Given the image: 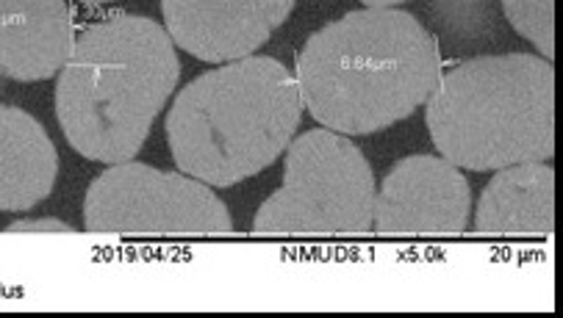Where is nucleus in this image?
I'll return each instance as SVG.
<instances>
[{"label":"nucleus","mask_w":563,"mask_h":318,"mask_svg":"<svg viewBox=\"0 0 563 318\" xmlns=\"http://www.w3.org/2000/svg\"><path fill=\"white\" fill-rule=\"evenodd\" d=\"M302 109L342 136L408 120L442 78L433 34L402 9H358L322 25L297 53Z\"/></svg>","instance_id":"nucleus-1"},{"label":"nucleus","mask_w":563,"mask_h":318,"mask_svg":"<svg viewBox=\"0 0 563 318\" xmlns=\"http://www.w3.org/2000/svg\"><path fill=\"white\" fill-rule=\"evenodd\" d=\"M178 78V53L156 20L114 14L84 29L53 98L67 145L98 163L136 158Z\"/></svg>","instance_id":"nucleus-2"},{"label":"nucleus","mask_w":563,"mask_h":318,"mask_svg":"<svg viewBox=\"0 0 563 318\" xmlns=\"http://www.w3.org/2000/svg\"><path fill=\"white\" fill-rule=\"evenodd\" d=\"M302 116L297 81L273 56L225 61L186 83L164 130L175 167L228 189L278 161Z\"/></svg>","instance_id":"nucleus-3"},{"label":"nucleus","mask_w":563,"mask_h":318,"mask_svg":"<svg viewBox=\"0 0 563 318\" xmlns=\"http://www.w3.org/2000/svg\"><path fill=\"white\" fill-rule=\"evenodd\" d=\"M424 103L433 147L459 169L497 172L555 156V70L547 58H470L442 72Z\"/></svg>","instance_id":"nucleus-4"},{"label":"nucleus","mask_w":563,"mask_h":318,"mask_svg":"<svg viewBox=\"0 0 563 318\" xmlns=\"http://www.w3.org/2000/svg\"><path fill=\"white\" fill-rule=\"evenodd\" d=\"M375 174L364 152L328 127L286 147L284 183L253 216L262 236H361L372 230Z\"/></svg>","instance_id":"nucleus-5"},{"label":"nucleus","mask_w":563,"mask_h":318,"mask_svg":"<svg viewBox=\"0 0 563 318\" xmlns=\"http://www.w3.org/2000/svg\"><path fill=\"white\" fill-rule=\"evenodd\" d=\"M84 225L89 232L129 236H228L233 230L231 214L211 185L140 161L111 163L92 180Z\"/></svg>","instance_id":"nucleus-6"},{"label":"nucleus","mask_w":563,"mask_h":318,"mask_svg":"<svg viewBox=\"0 0 563 318\" xmlns=\"http://www.w3.org/2000/svg\"><path fill=\"white\" fill-rule=\"evenodd\" d=\"M470 180L435 156L397 161L375 189L372 227L384 236H461L470 225Z\"/></svg>","instance_id":"nucleus-7"},{"label":"nucleus","mask_w":563,"mask_h":318,"mask_svg":"<svg viewBox=\"0 0 563 318\" xmlns=\"http://www.w3.org/2000/svg\"><path fill=\"white\" fill-rule=\"evenodd\" d=\"M297 0H162L175 47L209 64L253 56L286 23Z\"/></svg>","instance_id":"nucleus-8"},{"label":"nucleus","mask_w":563,"mask_h":318,"mask_svg":"<svg viewBox=\"0 0 563 318\" xmlns=\"http://www.w3.org/2000/svg\"><path fill=\"white\" fill-rule=\"evenodd\" d=\"M73 39L65 0H0V78L47 81L67 61Z\"/></svg>","instance_id":"nucleus-9"},{"label":"nucleus","mask_w":563,"mask_h":318,"mask_svg":"<svg viewBox=\"0 0 563 318\" xmlns=\"http://www.w3.org/2000/svg\"><path fill=\"white\" fill-rule=\"evenodd\" d=\"M481 236H550L555 230V169L547 161L497 169L475 214Z\"/></svg>","instance_id":"nucleus-10"},{"label":"nucleus","mask_w":563,"mask_h":318,"mask_svg":"<svg viewBox=\"0 0 563 318\" xmlns=\"http://www.w3.org/2000/svg\"><path fill=\"white\" fill-rule=\"evenodd\" d=\"M58 152L45 127L23 109L0 103V211H29L51 197Z\"/></svg>","instance_id":"nucleus-11"},{"label":"nucleus","mask_w":563,"mask_h":318,"mask_svg":"<svg viewBox=\"0 0 563 318\" xmlns=\"http://www.w3.org/2000/svg\"><path fill=\"white\" fill-rule=\"evenodd\" d=\"M508 23L530 42L541 58L555 56V0H499Z\"/></svg>","instance_id":"nucleus-12"},{"label":"nucleus","mask_w":563,"mask_h":318,"mask_svg":"<svg viewBox=\"0 0 563 318\" xmlns=\"http://www.w3.org/2000/svg\"><path fill=\"white\" fill-rule=\"evenodd\" d=\"M7 232H76V227L53 216H34V219H14Z\"/></svg>","instance_id":"nucleus-13"},{"label":"nucleus","mask_w":563,"mask_h":318,"mask_svg":"<svg viewBox=\"0 0 563 318\" xmlns=\"http://www.w3.org/2000/svg\"><path fill=\"white\" fill-rule=\"evenodd\" d=\"M361 3H366L369 9H389V7H397V3H402V0H361Z\"/></svg>","instance_id":"nucleus-14"},{"label":"nucleus","mask_w":563,"mask_h":318,"mask_svg":"<svg viewBox=\"0 0 563 318\" xmlns=\"http://www.w3.org/2000/svg\"><path fill=\"white\" fill-rule=\"evenodd\" d=\"M78 3H89V7H98V3H111V0H78Z\"/></svg>","instance_id":"nucleus-15"}]
</instances>
